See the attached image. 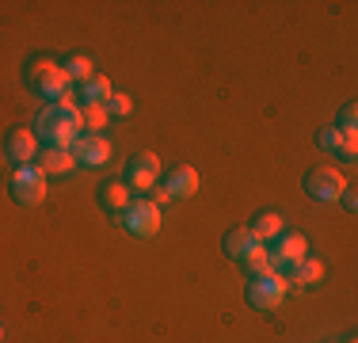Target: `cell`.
Masks as SVG:
<instances>
[{
    "label": "cell",
    "instance_id": "1",
    "mask_svg": "<svg viewBox=\"0 0 358 343\" xmlns=\"http://www.w3.org/2000/svg\"><path fill=\"white\" fill-rule=\"evenodd\" d=\"M35 134H38V141H46V149H73V141L84 134L80 107L73 103V96L50 103V107L38 115Z\"/></svg>",
    "mask_w": 358,
    "mask_h": 343
},
{
    "label": "cell",
    "instance_id": "2",
    "mask_svg": "<svg viewBox=\"0 0 358 343\" xmlns=\"http://www.w3.org/2000/svg\"><path fill=\"white\" fill-rule=\"evenodd\" d=\"M286 294H289L286 274L267 271V274H255V279L248 282V302L255 309H278V305L286 302Z\"/></svg>",
    "mask_w": 358,
    "mask_h": 343
},
{
    "label": "cell",
    "instance_id": "3",
    "mask_svg": "<svg viewBox=\"0 0 358 343\" xmlns=\"http://www.w3.org/2000/svg\"><path fill=\"white\" fill-rule=\"evenodd\" d=\"M271 271L275 274H289L297 267V263L305 260V252H309V244H305L301 233H282L278 240H271Z\"/></svg>",
    "mask_w": 358,
    "mask_h": 343
},
{
    "label": "cell",
    "instance_id": "4",
    "mask_svg": "<svg viewBox=\"0 0 358 343\" xmlns=\"http://www.w3.org/2000/svg\"><path fill=\"white\" fill-rule=\"evenodd\" d=\"M12 195H15V202H20V206H38L42 199H46V172H42L38 164L15 168Z\"/></svg>",
    "mask_w": 358,
    "mask_h": 343
},
{
    "label": "cell",
    "instance_id": "5",
    "mask_svg": "<svg viewBox=\"0 0 358 343\" xmlns=\"http://www.w3.org/2000/svg\"><path fill=\"white\" fill-rule=\"evenodd\" d=\"M31 80H35V88L42 92V96L46 99H65L69 96V73H65L62 65L57 62H46V57H42V62H35V69H31Z\"/></svg>",
    "mask_w": 358,
    "mask_h": 343
},
{
    "label": "cell",
    "instance_id": "6",
    "mask_svg": "<svg viewBox=\"0 0 358 343\" xmlns=\"http://www.w3.org/2000/svg\"><path fill=\"white\" fill-rule=\"evenodd\" d=\"M118 218H122V225L134 237H157L160 233V206H152L149 199H134Z\"/></svg>",
    "mask_w": 358,
    "mask_h": 343
},
{
    "label": "cell",
    "instance_id": "7",
    "mask_svg": "<svg viewBox=\"0 0 358 343\" xmlns=\"http://www.w3.org/2000/svg\"><path fill=\"white\" fill-rule=\"evenodd\" d=\"M305 191H309L317 202H336L339 195L347 191V179H343V172H339V168L324 164V168H317V172H309V179H305Z\"/></svg>",
    "mask_w": 358,
    "mask_h": 343
},
{
    "label": "cell",
    "instance_id": "8",
    "mask_svg": "<svg viewBox=\"0 0 358 343\" xmlns=\"http://www.w3.org/2000/svg\"><path fill=\"white\" fill-rule=\"evenodd\" d=\"M69 153H73L76 164H84V168H103L110 160V141L103 134H80Z\"/></svg>",
    "mask_w": 358,
    "mask_h": 343
},
{
    "label": "cell",
    "instance_id": "9",
    "mask_svg": "<svg viewBox=\"0 0 358 343\" xmlns=\"http://www.w3.org/2000/svg\"><path fill=\"white\" fill-rule=\"evenodd\" d=\"M160 179V157L157 153H138L130 164V176H126V187L130 191H152Z\"/></svg>",
    "mask_w": 358,
    "mask_h": 343
},
{
    "label": "cell",
    "instance_id": "10",
    "mask_svg": "<svg viewBox=\"0 0 358 343\" xmlns=\"http://www.w3.org/2000/svg\"><path fill=\"white\" fill-rule=\"evenodd\" d=\"M8 160H15V168L35 164L38 160V134L35 130H12L8 134Z\"/></svg>",
    "mask_w": 358,
    "mask_h": 343
},
{
    "label": "cell",
    "instance_id": "11",
    "mask_svg": "<svg viewBox=\"0 0 358 343\" xmlns=\"http://www.w3.org/2000/svg\"><path fill=\"white\" fill-rule=\"evenodd\" d=\"M317 141H320L324 153H336V157H347V160H355V153H358V134H347V130H339V126L320 130Z\"/></svg>",
    "mask_w": 358,
    "mask_h": 343
},
{
    "label": "cell",
    "instance_id": "12",
    "mask_svg": "<svg viewBox=\"0 0 358 343\" xmlns=\"http://www.w3.org/2000/svg\"><path fill=\"white\" fill-rule=\"evenodd\" d=\"M35 164L46 172V176H69V172L76 168V160H73L69 149H42Z\"/></svg>",
    "mask_w": 358,
    "mask_h": 343
},
{
    "label": "cell",
    "instance_id": "13",
    "mask_svg": "<svg viewBox=\"0 0 358 343\" xmlns=\"http://www.w3.org/2000/svg\"><path fill=\"white\" fill-rule=\"evenodd\" d=\"M168 195H172V199H191L194 191H199V172L194 168H176L172 176H168Z\"/></svg>",
    "mask_w": 358,
    "mask_h": 343
},
{
    "label": "cell",
    "instance_id": "14",
    "mask_svg": "<svg viewBox=\"0 0 358 343\" xmlns=\"http://www.w3.org/2000/svg\"><path fill=\"white\" fill-rule=\"evenodd\" d=\"M320 279H324V263L313 260V255H305V260L286 274V282H294V286H317Z\"/></svg>",
    "mask_w": 358,
    "mask_h": 343
},
{
    "label": "cell",
    "instance_id": "15",
    "mask_svg": "<svg viewBox=\"0 0 358 343\" xmlns=\"http://www.w3.org/2000/svg\"><path fill=\"white\" fill-rule=\"evenodd\" d=\"M115 96L107 76L92 73V80H84V107H107V99Z\"/></svg>",
    "mask_w": 358,
    "mask_h": 343
},
{
    "label": "cell",
    "instance_id": "16",
    "mask_svg": "<svg viewBox=\"0 0 358 343\" xmlns=\"http://www.w3.org/2000/svg\"><path fill=\"white\" fill-rule=\"evenodd\" d=\"M282 214H259V218H255V225H252V233H255V240H259V244H271V240H278L282 237Z\"/></svg>",
    "mask_w": 358,
    "mask_h": 343
},
{
    "label": "cell",
    "instance_id": "17",
    "mask_svg": "<svg viewBox=\"0 0 358 343\" xmlns=\"http://www.w3.org/2000/svg\"><path fill=\"white\" fill-rule=\"evenodd\" d=\"M255 244H259V240H255V233H252V229H244V225L233 229V233L225 237V252L233 255V260H244V255H248Z\"/></svg>",
    "mask_w": 358,
    "mask_h": 343
},
{
    "label": "cell",
    "instance_id": "18",
    "mask_svg": "<svg viewBox=\"0 0 358 343\" xmlns=\"http://www.w3.org/2000/svg\"><path fill=\"white\" fill-rule=\"evenodd\" d=\"M130 202H134V195H130V187H126L122 179H115V183H107V187H103V206H107V210L122 214Z\"/></svg>",
    "mask_w": 358,
    "mask_h": 343
},
{
    "label": "cell",
    "instance_id": "19",
    "mask_svg": "<svg viewBox=\"0 0 358 343\" xmlns=\"http://www.w3.org/2000/svg\"><path fill=\"white\" fill-rule=\"evenodd\" d=\"M241 263L248 267L252 279H255V274H267V271H271V252H267V244H255V248H252L248 255H244Z\"/></svg>",
    "mask_w": 358,
    "mask_h": 343
},
{
    "label": "cell",
    "instance_id": "20",
    "mask_svg": "<svg viewBox=\"0 0 358 343\" xmlns=\"http://www.w3.org/2000/svg\"><path fill=\"white\" fill-rule=\"evenodd\" d=\"M62 69L69 73V80H92V62L84 54H73V57H65Z\"/></svg>",
    "mask_w": 358,
    "mask_h": 343
},
{
    "label": "cell",
    "instance_id": "21",
    "mask_svg": "<svg viewBox=\"0 0 358 343\" xmlns=\"http://www.w3.org/2000/svg\"><path fill=\"white\" fill-rule=\"evenodd\" d=\"M107 107H80V122H84V130L88 134H99L107 126Z\"/></svg>",
    "mask_w": 358,
    "mask_h": 343
},
{
    "label": "cell",
    "instance_id": "22",
    "mask_svg": "<svg viewBox=\"0 0 358 343\" xmlns=\"http://www.w3.org/2000/svg\"><path fill=\"white\" fill-rule=\"evenodd\" d=\"M134 111V99L126 96V92H115V96L107 99V115H115V118H126Z\"/></svg>",
    "mask_w": 358,
    "mask_h": 343
},
{
    "label": "cell",
    "instance_id": "23",
    "mask_svg": "<svg viewBox=\"0 0 358 343\" xmlns=\"http://www.w3.org/2000/svg\"><path fill=\"white\" fill-rule=\"evenodd\" d=\"M149 202H152V206H164V202H172V195H168V187H164V183H157V187H152V195H149Z\"/></svg>",
    "mask_w": 358,
    "mask_h": 343
},
{
    "label": "cell",
    "instance_id": "24",
    "mask_svg": "<svg viewBox=\"0 0 358 343\" xmlns=\"http://www.w3.org/2000/svg\"><path fill=\"white\" fill-rule=\"evenodd\" d=\"M355 126H358V111H355V107H347V111H343V126H339V130H347V134H358Z\"/></svg>",
    "mask_w": 358,
    "mask_h": 343
},
{
    "label": "cell",
    "instance_id": "25",
    "mask_svg": "<svg viewBox=\"0 0 358 343\" xmlns=\"http://www.w3.org/2000/svg\"><path fill=\"white\" fill-rule=\"evenodd\" d=\"M339 199H343V202H347V210H358V195L351 191V187H347V191H343V195H339Z\"/></svg>",
    "mask_w": 358,
    "mask_h": 343
},
{
    "label": "cell",
    "instance_id": "26",
    "mask_svg": "<svg viewBox=\"0 0 358 343\" xmlns=\"http://www.w3.org/2000/svg\"><path fill=\"white\" fill-rule=\"evenodd\" d=\"M0 343H4V328H0Z\"/></svg>",
    "mask_w": 358,
    "mask_h": 343
}]
</instances>
